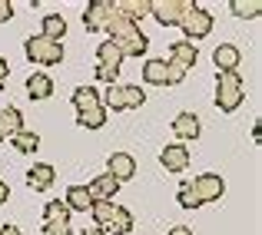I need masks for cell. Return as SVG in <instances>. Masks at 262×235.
Segmentation results:
<instances>
[{
    "mask_svg": "<svg viewBox=\"0 0 262 235\" xmlns=\"http://www.w3.org/2000/svg\"><path fill=\"white\" fill-rule=\"evenodd\" d=\"M0 235H24L17 225H0Z\"/></svg>",
    "mask_w": 262,
    "mask_h": 235,
    "instance_id": "e575fe53",
    "label": "cell"
},
{
    "mask_svg": "<svg viewBox=\"0 0 262 235\" xmlns=\"http://www.w3.org/2000/svg\"><path fill=\"white\" fill-rule=\"evenodd\" d=\"M4 139H10V133H7V129H4V123H0V143H4Z\"/></svg>",
    "mask_w": 262,
    "mask_h": 235,
    "instance_id": "74e56055",
    "label": "cell"
},
{
    "mask_svg": "<svg viewBox=\"0 0 262 235\" xmlns=\"http://www.w3.org/2000/svg\"><path fill=\"white\" fill-rule=\"evenodd\" d=\"M83 235H106L103 229H96V225H90V229H83Z\"/></svg>",
    "mask_w": 262,
    "mask_h": 235,
    "instance_id": "8d00e7d4",
    "label": "cell"
},
{
    "mask_svg": "<svg viewBox=\"0 0 262 235\" xmlns=\"http://www.w3.org/2000/svg\"><path fill=\"white\" fill-rule=\"evenodd\" d=\"M10 17H13V4L10 0H0V24H7Z\"/></svg>",
    "mask_w": 262,
    "mask_h": 235,
    "instance_id": "1f68e13d",
    "label": "cell"
},
{
    "mask_svg": "<svg viewBox=\"0 0 262 235\" xmlns=\"http://www.w3.org/2000/svg\"><path fill=\"white\" fill-rule=\"evenodd\" d=\"M143 103H146V93L140 86H129V83L106 86V106L110 109H140Z\"/></svg>",
    "mask_w": 262,
    "mask_h": 235,
    "instance_id": "5b68a950",
    "label": "cell"
},
{
    "mask_svg": "<svg viewBox=\"0 0 262 235\" xmlns=\"http://www.w3.org/2000/svg\"><path fill=\"white\" fill-rule=\"evenodd\" d=\"M143 80L149 86H166V60H146L143 63Z\"/></svg>",
    "mask_w": 262,
    "mask_h": 235,
    "instance_id": "ffe728a7",
    "label": "cell"
},
{
    "mask_svg": "<svg viewBox=\"0 0 262 235\" xmlns=\"http://www.w3.org/2000/svg\"><path fill=\"white\" fill-rule=\"evenodd\" d=\"M7 73H10V70H7V60H4V57H0V89H4V86H7Z\"/></svg>",
    "mask_w": 262,
    "mask_h": 235,
    "instance_id": "d6a6232c",
    "label": "cell"
},
{
    "mask_svg": "<svg viewBox=\"0 0 262 235\" xmlns=\"http://www.w3.org/2000/svg\"><path fill=\"white\" fill-rule=\"evenodd\" d=\"M136 172V159L129 153H113L106 159V176L116 179V182H126V179H133Z\"/></svg>",
    "mask_w": 262,
    "mask_h": 235,
    "instance_id": "30bf717a",
    "label": "cell"
},
{
    "mask_svg": "<svg viewBox=\"0 0 262 235\" xmlns=\"http://www.w3.org/2000/svg\"><path fill=\"white\" fill-rule=\"evenodd\" d=\"M160 162L166 166L169 172H183L186 166H189V149H186L183 143H173V146H166L160 153Z\"/></svg>",
    "mask_w": 262,
    "mask_h": 235,
    "instance_id": "5bb4252c",
    "label": "cell"
},
{
    "mask_svg": "<svg viewBox=\"0 0 262 235\" xmlns=\"http://www.w3.org/2000/svg\"><path fill=\"white\" fill-rule=\"evenodd\" d=\"M73 106H77V113L100 109V93H96V86H77V93H73Z\"/></svg>",
    "mask_w": 262,
    "mask_h": 235,
    "instance_id": "ac0fdd59",
    "label": "cell"
},
{
    "mask_svg": "<svg viewBox=\"0 0 262 235\" xmlns=\"http://www.w3.org/2000/svg\"><path fill=\"white\" fill-rule=\"evenodd\" d=\"M232 13H236V17H243V20H252V17H259L262 13V4L259 0H232Z\"/></svg>",
    "mask_w": 262,
    "mask_h": 235,
    "instance_id": "83f0119b",
    "label": "cell"
},
{
    "mask_svg": "<svg viewBox=\"0 0 262 235\" xmlns=\"http://www.w3.org/2000/svg\"><path fill=\"white\" fill-rule=\"evenodd\" d=\"M27 50V60L30 63H40V66H53L63 60V43H57V40H47L43 33H37V37H30L24 43Z\"/></svg>",
    "mask_w": 262,
    "mask_h": 235,
    "instance_id": "277c9868",
    "label": "cell"
},
{
    "mask_svg": "<svg viewBox=\"0 0 262 235\" xmlns=\"http://www.w3.org/2000/svg\"><path fill=\"white\" fill-rule=\"evenodd\" d=\"M43 222H70V209H67V202L50 199V202L43 205Z\"/></svg>",
    "mask_w": 262,
    "mask_h": 235,
    "instance_id": "d4e9b609",
    "label": "cell"
},
{
    "mask_svg": "<svg viewBox=\"0 0 262 235\" xmlns=\"http://www.w3.org/2000/svg\"><path fill=\"white\" fill-rule=\"evenodd\" d=\"M116 13H120L123 20L140 27V20L149 13V0H116Z\"/></svg>",
    "mask_w": 262,
    "mask_h": 235,
    "instance_id": "9a60e30c",
    "label": "cell"
},
{
    "mask_svg": "<svg viewBox=\"0 0 262 235\" xmlns=\"http://www.w3.org/2000/svg\"><path fill=\"white\" fill-rule=\"evenodd\" d=\"M70 222H43V235H70Z\"/></svg>",
    "mask_w": 262,
    "mask_h": 235,
    "instance_id": "4dcf8cb0",
    "label": "cell"
},
{
    "mask_svg": "<svg viewBox=\"0 0 262 235\" xmlns=\"http://www.w3.org/2000/svg\"><path fill=\"white\" fill-rule=\"evenodd\" d=\"M196 43H189V40H176L173 46H169V60H173L176 66H183V70H189L192 63H196Z\"/></svg>",
    "mask_w": 262,
    "mask_h": 235,
    "instance_id": "2e32d148",
    "label": "cell"
},
{
    "mask_svg": "<svg viewBox=\"0 0 262 235\" xmlns=\"http://www.w3.org/2000/svg\"><path fill=\"white\" fill-rule=\"evenodd\" d=\"M129 229H133V216H129L126 209H116V216L103 225L106 235H129Z\"/></svg>",
    "mask_w": 262,
    "mask_h": 235,
    "instance_id": "44dd1931",
    "label": "cell"
},
{
    "mask_svg": "<svg viewBox=\"0 0 262 235\" xmlns=\"http://www.w3.org/2000/svg\"><path fill=\"white\" fill-rule=\"evenodd\" d=\"M173 133L179 136V139H196L199 136V120L196 113H179L173 120Z\"/></svg>",
    "mask_w": 262,
    "mask_h": 235,
    "instance_id": "e0dca14e",
    "label": "cell"
},
{
    "mask_svg": "<svg viewBox=\"0 0 262 235\" xmlns=\"http://www.w3.org/2000/svg\"><path fill=\"white\" fill-rule=\"evenodd\" d=\"M239 50L232 43H219L216 50H212V63H216V70L219 73H236V66H239Z\"/></svg>",
    "mask_w": 262,
    "mask_h": 235,
    "instance_id": "4fadbf2b",
    "label": "cell"
},
{
    "mask_svg": "<svg viewBox=\"0 0 262 235\" xmlns=\"http://www.w3.org/2000/svg\"><path fill=\"white\" fill-rule=\"evenodd\" d=\"M90 205H93V199H90L86 185H70V189H67V209H77V212H86Z\"/></svg>",
    "mask_w": 262,
    "mask_h": 235,
    "instance_id": "7402d4cb",
    "label": "cell"
},
{
    "mask_svg": "<svg viewBox=\"0 0 262 235\" xmlns=\"http://www.w3.org/2000/svg\"><path fill=\"white\" fill-rule=\"evenodd\" d=\"M186 80V70L183 66H176L173 60H166V86H176V83Z\"/></svg>",
    "mask_w": 262,
    "mask_h": 235,
    "instance_id": "f546056e",
    "label": "cell"
},
{
    "mask_svg": "<svg viewBox=\"0 0 262 235\" xmlns=\"http://www.w3.org/2000/svg\"><path fill=\"white\" fill-rule=\"evenodd\" d=\"M166 235H192V229H186V225H173Z\"/></svg>",
    "mask_w": 262,
    "mask_h": 235,
    "instance_id": "836d02e7",
    "label": "cell"
},
{
    "mask_svg": "<svg viewBox=\"0 0 262 235\" xmlns=\"http://www.w3.org/2000/svg\"><path fill=\"white\" fill-rule=\"evenodd\" d=\"M120 63H123L120 46H116L113 40H103V43L96 46V80L113 86L116 77H120Z\"/></svg>",
    "mask_w": 262,
    "mask_h": 235,
    "instance_id": "3957f363",
    "label": "cell"
},
{
    "mask_svg": "<svg viewBox=\"0 0 262 235\" xmlns=\"http://www.w3.org/2000/svg\"><path fill=\"white\" fill-rule=\"evenodd\" d=\"M7 196H10V185H7V182H4V179H0V205H4V202H7Z\"/></svg>",
    "mask_w": 262,
    "mask_h": 235,
    "instance_id": "d590c367",
    "label": "cell"
},
{
    "mask_svg": "<svg viewBox=\"0 0 262 235\" xmlns=\"http://www.w3.org/2000/svg\"><path fill=\"white\" fill-rule=\"evenodd\" d=\"M243 100H246V86L239 80V73H219L216 77V106L223 113H232V109L243 106Z\"/></svg>",
    "mask_w": 262,
    "mask_h": 235,
    "instance_id": "7a4b0ae2",
    "label": "cell"
},
{
    "mask_svg": "<svg viewBox=\"0 0 262 235\" xmlns=\"http://www.w3.org/2000/svg\"><path fill=\"white\" fill-rule=\"evenodd\" d=\"M0 123H4V129H7L10 136L24 129V116H20L17 106H4V109H0Z\"/></svg>",
    "mask_w": 262,
    "mask_h": 235,
    "instance_id": "484cf974",
    "label": "cell"
},
{
    "mask_svg": "<svg viewBox=\"0 0 262 235\" xmlns=\"http://www.w3.org/2000/svg\"><path fill=\"white\" fill-rule=\"evenodd\" d=\"M86 192H90V199H93V202H113V196L120 192V182H116V179H110V176H96L93 182L86 185Z\"/></svg>",
    "mask_w": 262,
    "mask_h": 235,
    "instance_id": "8fae6325",
    "label": "cell"
},
{
    "mask_svg": "<svg viewBox=\"0 0 262 235\" xmlns=\"http://www.w3.org/2000/svg\"><path fill=\"white\" fill-rule=\"evenodd\" d=\"M77 123L83 129H103L106 126V109H90V113H77Z\"/></svg>",
    "mask_w": 262,
    "mask_h": 235,
    "instance_id": "4316f807",
    "label": "cell"
},
{
    "mask_svg": "<svg viewBox=\"0 0 262 235\" xmlns=\"http://www.w3.org/2000/svg\"><path fill=\"white\" fill-rule=\"evenodd\" d=\"M179 205H183V209H199V196H196V189H192V182H183L179 185Z\"/></svg>",
    "mask_w": 262,
    "mask_h": 235,
    "instance_id": "f1b7e54d",
    "label": "cell"
},
{
    "mask_svg": "<svg viewBox=\"0 0 262 235\" xmlns=\"http://www.w3.org/2000/svg\"><path fill=\"white\" fill-rule=\"evenodd\" d=\"M27 93H30V100H47V96H53V80L47 73H33L27 80Z\"/></svg>",
    "mask_w": 262,
    "mask_h": 235,
    "instance_id": "d6986e66",
    "label": "cell"
},
{
    "mask_svg": "<svg viewBox=\"0 0 262 235\" xmlns=\"http://www.w3.org/2000/svg\"><path fill=\"white\" fill-rule=\"evenodd\" d=\"M53 179H57V172H53V166H47V162L27 169V185H30L33 192H47L53 185Z\"/></svg>",
    "mask_w": 262,
    "mask_h": 235,
    "instance_id": "7c38bea8",
    "label": "cell"
},
{
    "mask_svg": "<svg viewBox=\"0 0 262 235\" xmlns=\"http://www.w3.org/2000/svg\"><path fill=\"white\" fill-rule=\"evenodd\" d=\"M106 33H110V40H113V43L120 46L123 57H140V53H146V46H149L146 33H143L136 24L123 20L120 13H116V17L106 24Z\"/></svg>",
    "mask_w": 262,
    "mask_h": 235,
    "instance_id": "6da1fadb",
    "label": "cell"
},
{
    "mask_svg": "<svg viewBox=\"0 0 262 235\" xmlns=\"http://www.w3.org/2000/svg\"><path fill=\"white\" fill-rule=\"evenodd\" d=\"M10 143H13V149H17V153H33V149L40 146V136L30 133V129H20V133L10 136Z\"/></svg>",
    "mask_w": 262,
    "mask_h": 235,
    "instance_id": "cb8c5ba5",
    "label": "cell"
},
{
    "mask_svg": "<svg viewBox=\"0 0 262 235\" xmlns=\"http://www.w3.org/2000/svg\"><path fill=\"white\" fill-rule=\"evenodd\" d=\"M192 7V0H149V13L160 20L163 27H173L183 20V13Z\"/></svg>",
    "mask_w": 262,
    "mask_h": 235,
    "instance_id": "ba28073f",
    "label": "cell"
},
{
    "mask_svg": "<svg viewBox=\"0 0 262 235\" xmlns=\"http://www.w3.org/2000/svg\"><path fill=\"white\" fill-rule=\"evenodd\" d=\"M116 17V0H90L83 10V24L86 30H106V24Z\"/></svg>",
    "mask_w": 262,
    "mask_h": 235,
    "instance_id": "52a82bcc",
    "label": "cell"
},
{
    "mask_svg": "<svg viewBox=\"0 0 262 235\" xmlns=\"http://www.w3.org/2000/svg\"><path fill=\"white\" fill-rule=\"evenodd\" d=\"M192 189H196L199 202H219L226 192V182L216 176V172H203V176L192 179Z\"/></svg>",
    "mask_w": 262,
    "mask_h": 235,
    "instance_id": "9c48e42d",
    "label": "cell"
},
{
    "mask_svg": "<svg viewBox=\"0 0 262 235\" xmlns=\"http://www.w3.org/2000/svg\"><path fill=\"white\" fill-rule=\"evenodd\" d=\"M63 33H67V20L60 17V13H50V17H43V37L47 40H63Z\"/></svg>",
    "mask_w": 262,
    "mask_h": 235,
    "instance_id": "603a6c76",
    "label": "cell"
},
{
    "mask_svg": "<svg viewBox=\"0 0 262 235\" xmlns=\"http://www.w3.org/2000/svg\"><path fill=\"white\" fill-rule=\"evenodd\" d=\"M179 27H183V33H186V40H203V37H209V30H212V13L209 10H203L199 4H192L189 10L183 13V20H179Z\"/></svg>",
    "mask_w": 262,
    "mask_h": 235,
    "instance_id": "8992f818",
    "label": "cell"
}]
</instances>
